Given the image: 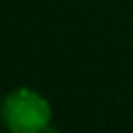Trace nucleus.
I'll use <instances>...</instances> for the list:
<instances>
[{
    "label": "nucleus",
    "instance_id": "f257e3e1",
    "mask_svg": "<svg viewBox=\"0 0 133 133\" xmlns=\"http://www.w3.org/2000/svg\"><path fill=\"white\" fill-rule=\"evenodd\" d=\"M0 118L9 133H49L53 120L51 102L31 87H18L0 107Z\"/></svg>",
    "mask_w": 133,
    "mask_h": 133
}]
</instances>
